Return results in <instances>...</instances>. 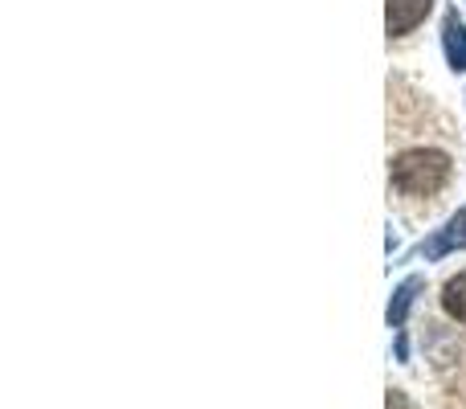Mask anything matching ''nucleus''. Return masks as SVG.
I'll return each instance as SVG.
<instances>
[{
    "label": "nucleus",
    "instance_id": "nucleus-1",
    "mask_svg": "<svg viewBox=\"0 0 466 409\" xmlns=\"http://www.w3.org/2000/svg\"><path fill=\"white\" fill-rule=\"evenodd\" d=\"M389 177L405 197H430L451 180V156L434 152V148H413V152L397 156Z\"/></svg>",
    "mask_w": 466,
    "mask_h": 409
},
{
    "label": "nucleus",
    "instance_id": "nucleus-2",
    "mask_svg": "<svg viewBox=\"0 0 466 409\" xmlns=\"http://www.w3.org/2000/svg\"><path fill=\"white\" fill-rule=\"evenodd\" d=\"M430 5H434V0H389V33L401 37V33L418 29V25L426 21Z\"/></svg>",
    "mask_w": 466,
    "mask_h": 409
},
{
    "label": "nucleus",
    "instance_id": "nucleus-3",
    "mask_svg": "<svg viewBox=\"0 0 466 409\" xmlns=\"http://www.w3.org/2000/svg\"><path fill=\"white\" fill-rule=\"evenodd\" d=\"M462 246H466V209L454 217L451 225H446L442 233H434L430 241H421L418 254L421 258H442V254H451V250H462Z\"/></svg>",
    "mask_w": 466,
    "mask_h": 409
},
{
    "label": "nucleus",
    "instance_id": "nucleus-4",
    "mask_svg": "<svg viewBox=\"0 0 466 409\" xmlns=\"http://www.w3.org/2000/svg\"><path fill=\"white\" fill-rule=\"evenodd\" d=\"M442 46H446V57H451L454 70H466V25L459 13H446L442 21Z\"/></svg>",
    "mask_w": 466,
    "mask_h": 409
},
{
    "label": "nucleus",
    "instance_id": "nucleus-5",
    "mask_svg": "<svg viewBox=\"0 0 466 409\" xmlns=\"http://www.w3.org/2000/svg\"><path fill=\"white\" fill-rule=\"evenodd\" d=\"M426 287L421 279H405L401 287L393 291V303H389V328H401L405 323V315H410V307H413V299H418V291Z\"/></svg>",
    "mask_w": 466,
    "mask_h": 409
},
{
    "label": "nucleus",
    "instance_id": "nucleus-6",
    "mask_svg": "<svg viewBox=\"0 0 466 409\" xmlns=\"http://www.w3.org/2000/svg\"><path fill=\"white\" fill-rule=\"evenodd\" d=\"M442 307H446V315H451V320L466 323V271L454 274V279L442 287Z\"/></svg>",
    "mask_w": 466,
    "mask_h": 409
},
{
    "label": "nucleus",
    "instance_id": "nucleus-7",
    "mask_svg": "<svg viewBox=\"0 0 466 409\" xmlns=\"http://www.w3.org/2000/svg\"><path fill=\"white\" fill-rule=\"evenodd\" d=\"M389 409H410V402H405L401 389H389Z\"/></svg>",
    "mask_w": 466,
    "mask_h": 409
},
{
    "label": "nucleus",
    "instance_id": "nucleus-8",
    "mask_svg": "<svg viewBox=\"0 0 466 409\" xmlns=\"http://www.w3.org/2000/svg\"><path fill=\"white\" fill-rule=\"evenodd\" d=\"M397 361H410V340H405V336H397Z\"/></svg>",
    "mask_w": 466,
    "mask_h": 409
}]
</instances>
